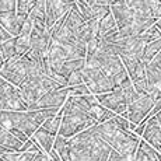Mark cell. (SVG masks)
<instances>
[{
	"label": "cell",
	"instance_id": "6da1fadb",
	"mask_svg": "<svg viewBox=\"0 0 161 161\" xmlns=\"http://www.w3.org/2000/svg\"><path fill=\"white\" fill-rule=\"evenodd\" d=\"M30 66H31V59L24 55V56H14L10 60H6L4 66H3L0 76L13 84L14 87L21 88L25 84L27 79H28L30 73Z\"/></svg>",
	"mask_w": 161,
	"mask_h": 161
},
{
	"label": "cell",
	"instance_id": "7a4b0ae2",
	"mask_svg": "<svg viewBox=\"0 0 161 161\" xmlns=\"http://www.w3.org/2000/svg\"><path fill=\"white\" fill-rule=\"evenodd\" d=\"M94 125H97V122L91 116V114H84V112L63 114L59 135L66 139H72L73 136L79 135L80 132L86 130L88 128H92Z\"/></svg>",
	"mask_w": 161,
	"mask_h": 161
},
{
	"label": "cell",
	"instance_id": "3957f363",
	"mask_svg": "<svg viewBox=\"0 0 161 161\" xmlns=\"http://www.w3.org/2000/svg\"><path fill=\"white\" fill-rule=\"evenodd\" d=\"M83 77H84V83L88 86L91 94L94 95L107 94V92L115 90L111 77L107 76L98 66L86 64V67L83 69Z\"/></svg>",
	"mask_w": 161,
	"mask_h": 161
},
{
	"label": "cell",
	"instance_id": "277c9868",
	"mask_svg": "<svg viewBox=\"0 0 161 161\" xmlns=\"http://www.w3.org/2000/svg\"><path fill=\"white\" fill-rule=\"evenodd\" d=\"M154 104H156V101L148 94H140V97L135 103L132 105H129L128 112H125L122 116L129 119V122L133 123L135 126H139L150 115L151 109L154 108Z\"/></svg>",
	"mask_w": 161,
	"mask_h": 161
},
{
	"label": "cell",
	"instance_id": "5b68a950",
	"mask_svg": "<svg viewBox=\"0 0 161 161\" xmlns=\"http://www.w3.org/2000/svg\"><path fill=\"white\" fill-rule=\"evenodd\" d=\"M140 144V139L135 132L130 130H119L112 139L109 146L112 150L118 151L119 154L125 157H133L136 154Z\"/></svg>",
	"mask_w": 161,
	"mask_h": 161
},
{
	"label": "cell",
	"instance_id": "8992f818",
	"mask_svg": "<svg viewBox=\"0 0 161 161\" xmlns=\"http://www.w3.org/2000/svg\"><path fill=\"white\" fill-rule=\"evenodd\" d=\"M98 100V104H101L107 109L112 111L116 115H123L125 112H128V100H126L125 94L119 87H116L114 91L107 92V94L95 95Z\"/></svg>",
	"mask_w": 161,
	"mask_h": 161
},
{
	"label": "cell",
	"instance_id": "52a82bcc",
	"mask_svg": "<svg viewBox=\"0 0 161 161\" xmlns=\"http://www.w3.org/2000/svg\"><path fill=\"white\" fill-rule=\"evenodd\" d=\"M67 97H69V87H62L58 90H52L48 94L42 95L38 100V103L34 105L30 111H35V109H53L58 108L60 109L66 103Z\"/></svg>",
	"mask_w": 161,
	"mask_h": 161
},
{
	"label": "cell",
	"instance_id": "ba28073f",
	"mask_svg": "<svg viewBox=\"0 0 161 161\" xmlns=\"http://www.w3.org/2000/svg\"><path fill=\"white\" fill-rule=\"evenodd\" d=\"M72 6L63 0H46V27L48 31L52 30L60 18L69 13Z\"/></svg>",
	"mask_w": 161,
	"mask_h": 161
},
{
	"label": "cell",
	"instance_id": "9c48e42d",
	"mask_svg": "<svg viewBox=\"0 0 161 161\" xmlns=\"http://www.w3.org/2000/svg\"><path fill=\"white\" fill-rule=\"evenodd\" d=\"M28 15L18 14L17 11H7V13H0V25L3 27L8 34L17 38L21 32L24 21Z\"/></svg>",
	"mask_w": 161,
	"mask_h": 161
},
{
	"label": "cell",
	"instance_id": "30bf717a",
	"mask_svg": "<svg viewBox=\"0 0 161 161\" xmlns=\"http://www.w3.org/2000/svg\"><path fill=\"white\" fill-rule=\"evenodd\" d=\"M0 109L3 111H18V112H25L28 111V105L24 101L23 95L20 92V88L14 87L13 84L10 86L7 91V95L3 100L2 105H0Z\"/></svg>",
	"mask_w": 161,
	"mask_h": 161
},
{
	"label": "cell",
	"instance_id": "8fae6325",
	"mask_svg": "<svg viewBox=\"0 0 161 161\" xmlns=\"http://www.w3.org/2000/svg\"><path fill=\"white\" fill-rule=\"evenodd\" d=\"M111 13H112L114 18H115L119 30L129 25V24H132L133 20H135V13H133V10L123 0H118L116 3H114V4L111 6Z\"/></svg>",
	"mask_w": 161,
	"mask_h": 161
},
{
	"label": "cell",
	"instance_id": "7c38bea8",
	"mask_svg": "<svg viewBox=\"0 0 161 161\" xmlns=\"http://www.w3.org/2000/svg\"><path fill=\"white\" fill-rule=\"evenodd\" d=\"M143 140L147 142L150 146H153L154 148L161 146V125L158 123L156 116L150 118L147 120V125H146V129H144V133H143Z\"/></svg>",
	"mask_w": 161,
	"mask_h": 161
},
{
	"label": "cell",
	"instance_id": "4fadbf2b",
	"mask_svg": "<svg viewBox=\"0 0 161 161\" xmlns=\"http://www.w3.org/2000/svg\"><path fill=\"white\" fill-rule=\"evenodd\" d=\"M146 77L151 86H161V52L146 64Z\"/></svg>",
	"mask_w": 161,
	"mask_h": 161
},
{
	"label": "cell",
	"instance_id": "5bb4252c",
	"mask_svg": "<svg viewBox=\"0 0 161 161\" xmlns=\"http://www.w3.org/2000/svg\"><path fill=\"white\" fill-rule=\"evenodd\" d=\"M84 67H86V59H74V60L63 62L62 64H59L56 69H52V70L67 80L72 73L77 72V70H83Z\"/></svg>",
	"mask_w": 161,
	"mask_h": 161
},
{
	"label": "cell",
	"instance_id": "9a60e30c",
	"mask_svg": "<svg viewBox=\"0 0 161 161\" xmlns=\"http://www.w3.org/2000/svg\"><path fill=\"white\" fill-rule=\"evenodd\" d=\"M0 146L10 150L11 153H20L24 143L18 140L17 137H14L10 130L0 126Z\"/></svg>",
	"mask_w": 161,
	"mask_h": 161
},
{
	"label": "cell",
	"instance_id": "2e32d148",
	"mask_svg": "<svg viewBox=\"0 0 161 161\" xmlns=\"http://www.w3.org/2000/svg\"><path fill=\"white\" fill-rule=\"evenodd\" d=\"M34 139L36 140V143L39 144V147L42 148V151L46 154H49L52 150H53V144H55V137L56 136L51 135V133L45 132L44 129L39 128L38 130L35 132V135L32 136Z\"/></svg>",
	"mask_w": 161,
	"mask_h": 161
},
{
	"label": "cell",
	"instance_id": "e0dca14e",
	"mask_svg": "<svg viewBox=\"0 0 161 161\" xmlns=\"http://www.w3.org/2000/svg\"><path fill=\"white\" fill-rule=\"evenodd\" d=\"M136 17H151V3L148 0H123Z\"/></svg>",
	"mask_w": 161,
	"mask_h": 161
},
{
	"label": "cell",
	"instance_id": "ac0fdd59",
	"mask_svg": "<svg viewBox=\"0 0 161 161\" xmlns=\"http://www.w3.org/2000/svg\"><path fill=\"white\" fill-rule=\"evenodd\" d=\"M119 31V27H118L115 18H114L112 13H109L104 20L100 21V38H107V36L112 35Z\"/></svg>",
	"mask_w": 161,
	"mask_h": 161
},
{
	"label": "cell",
	"instance_id": "d6986e66",
	"mask_svg": "<svg viewBox=\"0 0 161 161\" xmlns=\"http://www.w3.org/2000/svg\"><path fill=\"white\" fill-rule=\"evenodd\" d=\"M31 49V34H20L15 38V51L17 56H24Z\"/></svg>",
	"mask_w": 161,
	"mask_h": 161
},
{
	"label": "cell",
	"instance_id": "ffe728a7",
	"mask_svg": "<svg viewBox=\"0 0 161 161\" xmlns=\"http://www.w3.org/2000/svg\"><path fill=\"white\" fill-rule=\"evenodd\" d=\"M160 52H161V38L156 39V41H153V42H148L146 45V48H144V52H143V63L147 64L148 62L153 60Z\"/></svg>",
	"mask_w": 161,
	"mask_h": 161
},
{
	"label": "cell",
	"instance_id": "44dd1931",
	"mask_svg": "<svg viewBox=\"0 0 161 161\" xmlns=\"http://www.w3.org/2000/svg\"><path fill=\"white\" fill-rule=\"evenodd\" d=\"M60 125H62V115H58L55 118H51V119L45 120V123L41 126V129H44L45 132L51 133L53 136L59 135V130H60Z\"/></svg>",
	"mask_w": 161,
	"mask_h": 161
},
{
	"label": "cell",
	"instance_id": "7402d4cb",
	"mask_svg": "<svg viewBox=\"0 0 161 161\" xmlns=\"http://www.w3.org/2000/svg\"><path fill=\"white\" fill-rule=\"evenodd\" d=\"M0 52H2L4 60H10L14 56H17V51H15V38H11L6 41L4 44L0 45Z\"/></svg>",
	"mask_w": 161,
	"mask_h": 161
},
{
	"label": "cell",
	"instance_id": "603a6c76",
	"mask_svg": "<svg viewBox=\"0 0 161 161\" xmlns=\"http://www.w3.org/2000/svg\"><path fill=\"white\" fill-rule=\"evenodd\" d=\"M111 13V7L108 6H98V4H94L91 6V15H92V20H104L108 14Z\"/></svg>",
	"mask_w": 161,
	"mask_h": 161
},
{
	"label": "cell",
	"instance_id": "cb8c5ba5",
	"mask_svg": "<svg viewBox=\"0 0 161 161\" xmlns=\"http://www.w3.org/2000/svg\"><path fill=\"white\" fill-rule=\"evenodd\" d=\"M140 36L143 38V41L146 42V44H148V42H153V41H156V39L161 38V31L154 25V27H151V28H148L147 31H144Z\"/></svg>",
	"mask_w": 161,
	"mask_h": 161
},
{
	"label": "cell",
	"instance_id": "d4e9b609",
	"mask_svg": "<svg viewBox=\"0 0 161 161\" xmlns=\"http://www.w3.org/2000/svg\"><path fill=\"white\" fill-rule=\"evenodd\" d=\"M86 84L84 77H83V70H77L70 74V77L67 79V87H76V86Z\"/></svg>",
	"mask_w": 161,
	"mask_h": 161
},
{
	"label": "cell",
	"instance_id": "484cf974",
	"mask_svg": "<svg viewBox=\"0 0 161 161\" xmlns=\"http://www.w3.org/2000/svg\"><path fill=\"white\" fill-rule=\"evenodd\" d=\"M35 0H17V13L23 15H28Z\"/></svg>",
	"mask_w": 161,
	"mask_h": 161
},
{
	"label": "cell",
	"instance_id": "4316f807",
	"mask_svg": "<svg viewBox=\"0 0 161 161\" xmlns=\"http://www.w3.org/2000/svg\"><path fill=\"white\" fill-rule=\"evenodd\" d=\"M17 11V0H0V13Z\"/></svg>",
	"mask_w": 161,
	"mask_h": 161
},
{
	"label": "cell",
	"instance_id": "83f0119b",
	"mask_svg": "<svg viewBox=\"0 0 161 161\" xmlns=\"http://www.w3.org/2000/svg\"><path fill=\"white\" fill-rule=\"evenodd\" d=\"M67 144H69V139L63 137V136L58 135L56 137H55V144H53V150H56L59 154L62 153V151L64 150V148L67 147Z\"/></svg>",
	"mask_w": 161,
	"mask_h": 161
},
{
	"label": "cell",
	"instance_id": "f1b7e54d",
	"mask_svg": "<svg viewBox=\"0 0 161 161\" xmlns=\"http://www.w3.org/2000/svg\"><path fill=\"white\" fill-rule=\"evenodd\" d=\"M10 86H11L10 83L6 81V80L0 76V105H2L3 100H4L6 95H7V91H8V88H10Z\"/></svg>",
	"mask_w": 161,
	"mask_h": 161
},
{
	"label": "cell",
	"instance_id": "f546056e",
	"mask_svg": "<svg viewBox=\"0 0 161 161\" xmlns=\"http://www.w3.org/2000/svg\"><path fill=\"white\" fill-rule=\"evenodd\" d=\"M133 161H154L151 158L148 154H146L143 150H142L140 147L137 148V151H136V154L133 156Z\"/></svg>",
	"mask_w": 161,
	"mask_h": 161
},
{
	"label": "cell",
	"instance_id": "4dcf8cb0",
	"mask_svg": "<svg viewBox=\"0 0 161 161\" xmlns=\"http://www.w3.org/2000/svg\"><path fill=\"white\" fill-rule=\"evenodd\" d=\"M151 17L156 21L161 20V3H151Z\"/></svg>",
	"mask_w": 161,
	"mask_h": 161
},
{
	"label": "cell",
	"instance_id": "1f68e13d",
	"mask_svg": "<svg viewBox=\"0 0 161 161\" xmlns=\"http://www.w3.org/2000/svg\"><path fill=\"white\" fill-rule=\"evenodd\" d=\"M10 132L13 133V136H14V137H17L18 140H20V142H23V143H25V142H28V139H30L28 136H27L24 132H21L20 129H11Z\"/></svg>",
	"mask_w": 161,
	"mask_h": 161
},
{
	"label": "cell",
	"instance_id": "d6a6232c",
	"mask_svg": "<svg viewBox=\"0 0 161 161\" xmlns=\"http://www.w3.org/2000/svg\"><path fill=\"white\" fill-rule=\"evenodd\" d=\"M11 38H14V36L11 35V34H8L7 31L3 28L2 25H0V45L4 44L6 41H8V39H11Z\"/></svg>",
	"mask_w": 161,
	"mask_h": 161
},
{
	"label": "cell",
	"instance_id": "836d02e7",
	"mask_svg": "<svg viewBox=\"0 0 161 161\" xmlns=\"http://www.w3.org/2000/svg\"><path fill=\"white\" fill-rule=\"evenodd\" d=\"M118 0H92V4H98V6H108V7H111V6L114 4V3H116Z\"/></svg>",
	"mask_w": 161,
	"mask_h": 161
},
{
	"label": "cell",
	"instance_id": "e575fe53",
	"mask_svg": "<svg viewBox=\"0 0 161 161\" xmlns=\"http://www.w3.org/2000/svg\"><path fill=\"white\" fill-rule=\"evenodd\" d=\"M48 156H49V157H51V160H52V161H62V158H60V156H59V153H58V151H56V150H52V151H51V153H49V154H48Z\"/></svg>",
	"mask_w": 161,
	"mask_h": 161
},
{
	"label": "cell",
	"instance_id": "d590c367",
	"mask_svg": "<svg viewBox=\"0 0 161 161\" xmlns=\"http://www.w3.org/2000/svg\"><path fill=\"white\" fill-rule=\"evenodd\" d=\"M4 63H6V60H4V58H3L2 52H0V72H2V69H3V66H4Z\"/></svg>",
	"mask_w": 161,
	"mask_h": 161
},
{
	"label": "cell",
	"instance_id": "8d00e7d4",
	"mask_svg": "<svg viewBox=\"0 0 161 161\" xmlns=\"http://www.w3.org/2000/svg\"><path fill=\"white\" fill-rule=\"evenodd\" d=\"M64 3H67V4H70V6H73L74 3H76V0H63Z\"/></svg>",
	"mask_w": 161,
	"mask_h": 161
},
{
	"label": "cell",
	"instance_id": "74e56055",
	"mask_svg": "<svg viewBox=\"0 0 161 161\" xmlns=\"http://www.w3.org/2000/svg\"><path fill=\"white\" fill-rule=\"evenodd\" d=\"M156 27H157V28H158V30L161 31V20H158V21H157V23H156Z\"/></svg>",
	"mask_w": 161,
	"mask_h": 161
},
{
	"label": "cell",
	"instance_id": "f35d334b",
	"mask_svg": "<svg viewBox=\"0 0 161 161\" xmlns=\"http://www.w3.org/2000/svg\"><path fill=\"white\" fill-rule=\"evenodd\" d=\"M158 161H161V154H158Z\"/></svg>",
	"mask_w": 161,
	"mask_h": 161
},
{
	"label": "cell",
	"instance_id": "ab89813d",
	"mask_svg": "<svg viewBox=\"0 0 161 161\" xmlns=\"http://www.w3.org/2000/svg\"><path fill=\"white\" fill-rule=\"evenodd\" d=\"M0 161H3V160H0Z\"/></svg>",
	"mask_w": 161,
	"mask_h": 161
}]
</instances>
